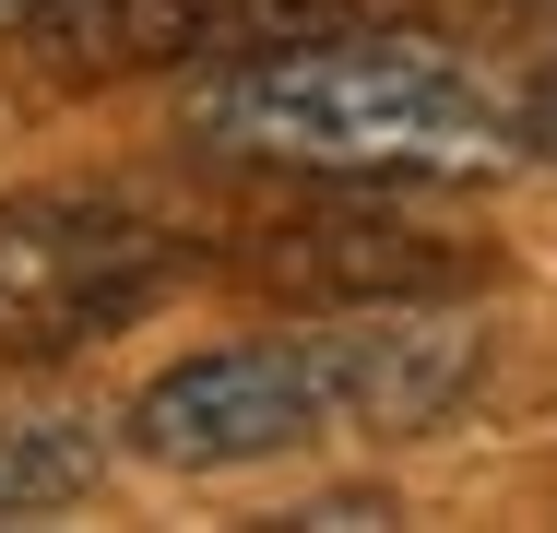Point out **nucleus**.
<instances>
[{
    "instance_id": "5",
    "label": "nucleus",
    "mask_w": 557,
    "mask_h": 533,
    "mask_svg": "<svg viewBox=\"0 0 557 533\" xmlns=\"http://www.w3.org/2000/svg\"><path fill=\"white\" fill-rule=\"evenodd\" d=\"M285 285H333V297H440L450 261L428 225H356V213H321V225H285L273 249H261Z\"/></svg>"
},
{
    "instance_id": "3",
    "label": "nucleus",
    "mask_w": 557,
    "mask_h": 533,
    "mask_svg": "<svg viewBox=\"0 0 557 533\" xmlns=\"http://www.w3.org/2000/svg\"><path fill=\"white\" fill-rule=\"evenodd\" d=\"M190 273V249L154 213L108 190H24L0 202V356H72L119 320H143Z\"/></svg>"
},
{
    "instance_id": "4",
    "label": "nucleus",
    "mask_w": 557,
    "mask_h": 533,
    "mask_svg": "<svg viewBox=\"0 0 557 533\" xmlns=\"http://www.w3.org/2000/svg\"><path fill=\"white\" fill-rule=\"evenodd\" d=\"M380 0H60L36 36L72 72H166V60H261L297 36H344Z\"/></svg>"
},
{
    "instance_id": "7",
    "label": "nucleus",
    "mask_w": 557,
    "mask_h": 533,
    "mask_svg": "<svg viewBox=\"0 0 557 533\" xmlns=\"http://www.w3.org/2000/svg\"><path fill=\"white\" fill-rule=\"evenodd\" d=\"M522 142H534V154H557V72L522 96Z\"/></svg>"
},
{
    "instance_id": "9",
    "label": "nucleus",
    "mask_w": 557,
    "mask_h": 533,
    "mask_svg": "<svg viewBox=\"0 0 557 533\" xmlns=\"http://www.w3.org/2000/svg\"><path fill=\"white\" fill-rule=\"evenodd\" d=\"M498 12H522V24H557V0H498Z\"/></svg>"
},
{
    "instance_id": "8",
    "label": "nucleus",
    "mask_w": 557,
    "mask_h": 533,
    "mask_svg": "<svg viewBox=\"0 0 557 533\" xmlns=\"http://www.w3.org/2000/svg\"><path fill=\"white\" fill-rule=\"evenodd\" d=\"M48 12H60V0H0V36H12V24H48Z\"/></svg>"
},
{
    "instance_id": "2",
    "label": "nucleus",
    "mask_w": 557,
    "mask_h": 533,
    "mask_svg": "<svg viewBox=\"0 0 557 533\" xmlns=\"http://www.w3.org/2000/svg\"><path fill=\"white\" fill-rule=\"evenodd\" d=\"M190 131L249 166H297V178H486L510 166V119L486 84L440 60L428 36H297L261 60H225Z\"/></svg>"
},
{
    "instance_id": "1",
    "label": "nucleus",
    "mask_w": 557,
    "mask_h": 533,
    "mask_svg": "<svg viewBox=\"0 0 557 533\" xmlns=\"http://www.w3.org/2000/svg\"><path fill=\"white\" fill-rule=\"evenodd\" d=\"M486 344L474 320L440 297H344L309 332H261V344H214L178 356L166 380H143L131 404V450L166 474H237L273 450H309L333 426L368 438H416L474 392Z\"/></svg>"
},
{
    "instance_id": "6",
    "label": "nucleus",
    "mask_w": 557,
    "mask_h": 533,
    "mask_svg": "<svg viewBox=\"0 0 557 533\" xmlns=\"http://www.w3.org/2000/svg\"><path fill=\"white\" fill-rule=\"evenodd\" d=\"M96 474H108L96 416H72V404H0V522H24V510H72Z\"/></svg>"
}]
</instances>
